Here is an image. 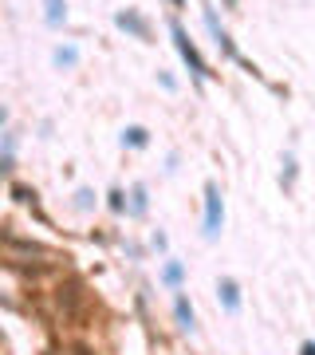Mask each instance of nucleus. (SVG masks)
<instances>
[{"label": "nucleus", "mask_w": 315, "mask_h": 355, "mask_svg": "<svg viewBox=\"0 0 315 355\" xmlns=\"http://www.w3.org/2000/svg\"><path fill=\"white\" fill-rule=\"evenodd\" d=\"M0 241L8 245L12 253H24V257H51V249H48V245H39V241H28V237H16V233H12L8 225L0 229Z\"/></svg>", "instance_id": "obj_5"}, {"label": "nucleus", "mask_w": 315, "mask_h": 355, "mask_svg": "<svg viewBox=\"0 0 315 355\" xmlns=\"http://www.w3.org/2000/svg\"><path fill=\"white\" fill-rule=\"evenodd\" d=\"M181 277H186V268L177 265V261H170V265L162 268V280L170 284V288H177V284H181Z\"/></svg>", "instance_id": "obj_11"}, {"label": "nucleus", "mask_w": 315, "mask_h": 355, "mask_svg": "<svg viewBox=\"0 0 315 355\" xmlns=\"http://www.w3.org/2000/svg\"><path fill=\"white\" fill-rule=\"evenodd\" d=\"M71 355H95V352H91L87 343H71Z\"/></svg>", "instance_id": "obj_18"}, {"label": "nucleus", "mask_w": 315, "mask_h": 355, "mask_svg": "<svg viewBox=\"0 0 315 355\" xmlns=\"http://www.w3.org/2000/svg\"><path fill=\"white\" fill-rule=\"evenodd\" d=\"M174 316H177V324H181L186 331H197V316H193V308H189L186 292H177L174 296Z\"/></svg>", "instance_id": "obj_8"}, {"label": "nucleus", "mask_w": 315, "mask_h": 355, "mask_svg": "<svg viewBox=\"0 0 315 355\" xmlns=\"http://www.w3.org/2000/svg\"><path fill=\"white\" fill-rule=\"evenodd\" d=\"M123 142H126V146H134V150H142V146L150 142V130H146V127H126L123 130Z\"/></svg>", "instance_id": "obj_10"}, {"label": "nucleus", "mask_w": 315, "mask_h": 355, "mask_svg": "<svg viewBox=\"0 0 315 355\" xmlns=\"http://www.w3.org/2000/svg\"><path fill=\"white\" fill-rule=\"evenodd\" d=\"M114 24L123 28V32H130L134 40H146V44H150V24H146V20H142V16L134 12V8L118 12V16H114Z\"/></svg>", "instance_id": "obj_7"}, {"label": "nucleus", "mask_w": 315, "mask_h": 355, "mask_svg": "<svg viewBox=\"0 0 315 355\" xmlns=\"http://www.w3.org/2000/svg\"><path fill=\"white\" fill-rule=\"evenodd\" d=\"M170 4H174V8H186V0H170Z\"/></svg>", "instance_id": "obj_20"}, {"label": "nucleus", "mask_w": 315, "mask_h": 355, "mask_svg": "<svg viewBox=\"0 0 315 355\" xmlns=\"http://www.w3.org/2000/svg\"><path fill=\"white\" fill-rule=\"evenodd\" d=\"M300 355H315V340H307V343H303V347H300Z\"/></svg>", "instance_id": "obj_19"}, {"label": "nucleus", "mask_w": 315, "mask_h": 355, "mask_svg": "<svg viewBox=\"0 0 315 355\" xmlns=\"http://www.w3.org/2000/svg\"><path fill=\"white\" fill-rule=\"evenodd\" d=\"M75 60H79L75 48H60V51H55V64H60V67H75Z\"/></svg>", "instance_id": "obj_12"}, {"label": "nucleus", "mask_w": 315, "mask_h": 355, "mask_svg": "<svg viewBox=\"0 0 315 355\" xmlns=\"http://www.w3.org/2000/svg\"><path fill=\"white\" fill-rule=\"evenodd\" d=\"M280 182H284V190L296 182V158H284V178H280Z\"/></svg>", "instance_id": "obj_15"}, {"label": "nucleus", "mask_w": 315, "mask_h": 355, "mask_svg": "<svg viewBox=\"0 0 315 355\" xmlns=\"http://www.w3.org/2000/svg\"><path fill=\"white\" fill-rule=\"evenodd\" d=\"M170 36H174V48H177V55L186 60L189 76L197 79V83H205V79H213V71H209V64L201 60V51L193 48V40L186 36V28L177 24V20H170Z\"/></svg>", "instance_id": "obj_2"}, {"label": "nucleus", "mask_w": 315, "mask_h": 355, "mask_svg": "<svg viewBox=\"0 0 315 355\" xmlns=\"http://www.w3.org/2000/svg\"><path fill=\"white\" fill-rule=\"evenodd\" d=\"M0 123H4V107H0Z\"/></svg>", "instance_id": "obj_21"}, {"label": "nucleus", "mask_w": 315, "mask_h": 355, "mask_svg": "<svg viewBox=\"0 0 315 355\" xmlns=\"http://www.w3.org/2000/svg\"><path fill=\"white\" fill-rule=\"evenodd\" d=\"M55 304H60V312L71 324H79V328H87V320H91V296L83 292V280H63L60 288H55Z\"/></svg>", "instance_id": "obj_1"}, {"label": "nucleus", "mask_w": 315, "mask_h": 355, "mask_svg": "<svg viewBox=\"0 0 315 355\" xmlns=\"http://www.w3.org/2000/svg\"><path fill=\"white\" fill-rule=\"evenodd\" d=\"M217 300H221V308H225L228 316H237L240 312V284L233 277H221L217 280Z\"/></svg>", "instance_id": "obj_6"}, {"label": "nucleus", "mask_w": 315, "mask_h": 355, "mask_svg": "<svg viewBox=\"0 0 315 355\" xmlns=\"http://www.w3.org/2000/svg\"><path fill=\"white\" fill-rule=\"evenodd\" d=\"M75 205H79V209H91V205H95V193H91V190H79V193H75Z\"/></svg>", "instance_id": "obj_17"}, {"label": "nucleus", "mask_w": 315, "mask_h": 355, "mask_svg": "<svg viewBox=\"0 0 315 355\" xmlns=\"http://www.w3.org/2000/svg\"><path fill=\"white\" fill-rule=\"evenodd\" d=\"M12 198L24 205H36V190H28V186H12Z\"/></svg>", "instance_id": "obj_13"}, {"label": "nucleus", "mask_w": 315, "mask_h": 355, "mask_svg": "<svg viewBox=\"0 0 315 355\" xmlns=\"http://www.w3.org/2000/svg\"><path fill=\"white\" fill-rule=\"evenodd\" d=\"M134 214H146V186H134V205H130Z\"/></svg>", "instance_id": "obj_16"}, {"label": "nucleus", "mask_w": 315, "mask_h": 355, "mask_svg": "<svg viewBox=\"0 0 315 355\" xmlns=\"http://www.w3.org/2000/svg\"><path fill=\"white\" fill-rule=\"evenodd\" d=\"M205 28H209V36H213V44L221 48V55H225V60H233V64H240L244 71H249V76H256V79H260V71H256V64H249V60H244V55L237 51V44H233V36H228L225 28H221V20H217V12H213V8H205Z\"/></svg>", "instance_id": "obj_3"}, {"label": "nucleus", "mask_w": 315, "mask_h": 355, "mask_svg": "<svg viewBox=\"0 0 315 355\" xmlns=\"http://www.w3.org/2000/svg\"><path fill=\"white\" fill-rule=\"evenodd\" d=\"M225 225V202H221V190H217V182L205 186V237L213 241L217 233Z\"/></svg>", "instance_id": "obj_4"}, {"label": "nucleus", "mask_w": 315, "mask_h": 355, "mask_svg": "<svg viewBox=\"0 0 315 355\" xmlns=\"http://www.w3.org/2000/svg\"><path fill=\"white\" fill-rule=\"evenodd\" d=\"M107 198H111V202H107V205H111L114 214H123V209H126V193H123V190H111V193H107Z\"/></svg>", "instance_id": "obj_14"}, {"label": "nucleus", "mask_w": 315, "mask_h": 355, "mask_svg": "<svg viewBox=\"0 0 315 355\" xmlns=\"http://www.w3.org/2000/svg\"><path fill=\"white\" fill-rule=\"evenodd\" d=\"M44 20L51 28H60L67 20V0H44Z\"/></svg>", "instance_id": "obj_9"}]
</instances>
